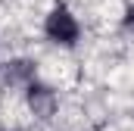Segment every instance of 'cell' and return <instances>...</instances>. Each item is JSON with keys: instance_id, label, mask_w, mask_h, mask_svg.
I'll list each match as a JSON object with an SVG mask.
<instances>
[{"instance_id": "1", "label": "cell", "mask_w": 134, "mask_h": 131, "mask_svg": "<svg viewBox=\"0 0 134 131\" xmlns=\"http://www.w3.org/2000/svg\"><path fill=\"white\" fill-rule=\"evenodd\" d=\"M47 34H50L53 41H59V44H72V41L78 37V22L59 6V9H53V13L47 16Z\"/></svg>"}]
</instances>
